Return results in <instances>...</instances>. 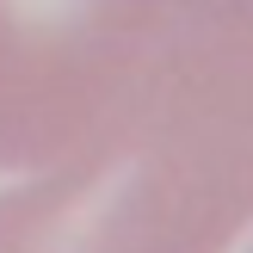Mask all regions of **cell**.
I'll return each instance as SVG.
<instances>
[{"instance_id": "1", "label": "cell", "mask_w": 253, "mask_h": 253, "mask_svg": "<svg viewBox=\"0 0 253 253\" xmlns=\"http://www.w3.org/2000/svg\"><path fill=\"white\" fill-rule=\"evenodd\" d=\"M253 229V0H173L118 111L0 192V253H229Z\"/></svg>"}, {"instance_id": "2", "label": "cell", "mask_w": 253, "mask_h": 253, "mask_svg": "<svg viewBox=\"0 0 253 253\" xmlns=\"http://www.w3.org/2000/svg\"><path fill=\"white\" fill-rule=\"evenodd\" d=\"M173 0H0V173L68 161L118 111Z\"/></svg>"}]
</instances>
